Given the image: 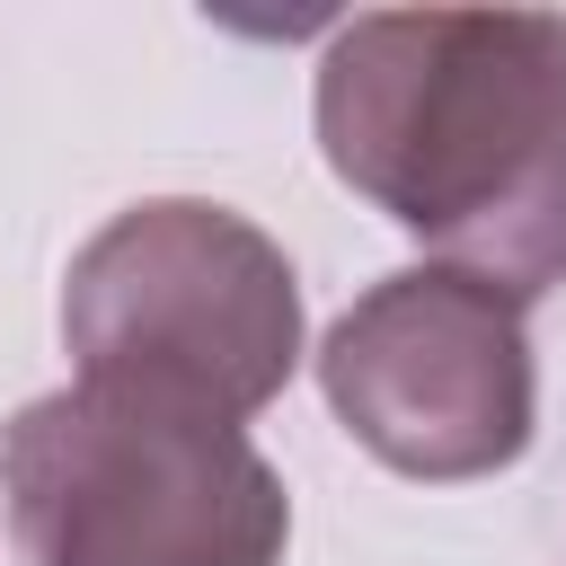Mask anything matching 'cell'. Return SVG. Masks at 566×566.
<instances>
[{
    "label": "cell",
    "mask_w": 566,
    "mask_h": 566,
    "mask_svg": "<svg viewBox=\"0 0 566 566\" xmlns=\"http://www.w3.org/2000/svg\"><path fill=\"white\" fill-rule=\"evenodd\" d=\"M318 150L433 265L513 301L566 283V18L363 9L318 53Z\"/></svg>",
    "instance_id": "obj_1"
},
{
    "label": "cell",
    "mask_w": 566,
    "mask_h": 566,
    "mask_svg": "<svg viewBox=\"0 0 566 566\" xmlns=\"http://www.w3.org/2000/svg\"><path fill=\"white\" fill-rule=\"evenodd\" d=\"M27 566H283L292 495L248 424L71 380L0 424Z\"/></svg>",
    "instance_id": "obj_2"
},
{
    "label": "cell",
    "mask_w": 566,
    "mask_h": 566,
    "mask_svg": "<svg viewBox=\"0 0 566 566\" xmlns=\"http://www.w3.org/2000/svg\"><path fill=\"white\" fill-rule=\"evenodd\" d=\"M62 345L80 380L248 424L301 371V274L230 203H124L62 283Z\"/></svg>",
    "instance_id": "obj_3"
},
{
    "label": "cell",
    "mask_w": 566,
    "mask_h": 566,
    "mask_svg": "<svg viewBox=\"0 0 566 566\" xmlns=\"http://www.w3.org/2000/svg\"><path fill=\"white\" fill-rule=\"evenodd\" d=\"M318 389L380 469L424 486L513 469L539 424V363L522 301L460 265L380 274L318 336Z\"/></svg>",
    "instance_id": "obj_4"
}]
</instances>
